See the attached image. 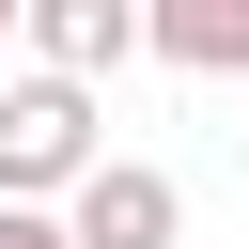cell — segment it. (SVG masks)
Listing matches in <instances>:
<instances>
[{
  "label": "cell",
  "instance_id": "cell-3",
  "mask_svg": "<svg viewBox=\"0 0 249 249\" xmlns=\"http://www.w3.org/2000/svg\"><path fill=\"white\" fill-rule=\"evenodd\" d=\"M16 62L62 78V93H93V78L140 62V0H16Z\"/></svg>",
  "mask_w": 249,
  "mask_h": 249
},
{
  "label": "cell",
  "instance_id": "cell-4",
  "mask_svg": "<svg viewBox=\"0 0 249 249\" xmlns=\"http://www.w3.org/2000/svg\"><path fill=\"white\" fill-rule=\"evenodd\" d=\"M140 62H171V78H249V0H140Z\"/></svg>",
  "mask_w": 249,
  "mask_h": 249
},
{
  "label": "cell",
  "instance_id": "cell-1",
  "mask_svg": "<svg viewBox=\"0 0 249 249\" xmlns=\"http://www.w3.org/2000/svg\"><path fill=\"white\" fill-rule=\"evenodd\" d=\"M109 156V124H93V93H62V78H31V62H0V202H62L78 171Z\"/></svg>",
  "mask_w": 249,
  "mask_h": 249
},
{
  "label": "cell",
  "instance_id": "cell-5",
  "mask_svg": "<svg viewBox=\"0 0 249 249\" xmlns=\"http://www.w3.org/2000/svg\"><path fill=\"white\" fill-rule=\"evenodd\" d=\"M0 249H62V218H31V202H0Z\"/></svg>",
  "mask_w": 249,
  "mask_h": 249
},
{
  "label": "cell",
  "instance_id": "cell-6",
  "mask_svg": "<svg viewBox=\"0 0 249 249\" xmlns=\"http://www.w3.org/2000/svg\"><path fill=\"white\" fill-rule=\"evenodd\" d=\"M0 62H16V0H0Z\"/></svg>",
  "mask_w": 249,
  "mask_h": 249
},
{
  "label": "cell",
  "instance_id": "cell-7",
  "mask_svg": "<svg viewBox=\"0 0 249 249\" xmlns=\"http://www.w3.org/2000/svg\"><path fill=\"white\" fill-rule=\"evenodd\" d=\"M233 171H249V124H233Z\"/></svg>",
  "mask_w": 249,
  "mask_h": 249
},
{
  "label": "cell",
  "instance_id": "cell-2",
  "mask_svg": "<svg viewBox=\"0 0 249 249\" xmlns=\"http://www.w3.org/2000/svg\"><path fill=\"white\" fill-rule=\"evenodd\" d=\"M47 218H62V249H187V187L156 156H93Z\"/></svg>",
  "mask_w": 249,
  "mask_h": 249
}]
</instances>
